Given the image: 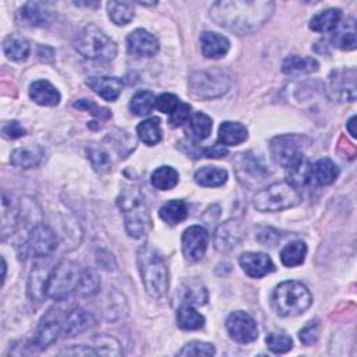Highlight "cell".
Here are the masks:
<instances>
[{"label":"cell","mask_w":357,"mask_h":357,"mask_svg":"<svg viewBox=\"0 0 357 357\" xmlns=\"http://www.w3.org/2000/svg\"><path fill=\"white\" fill-rule=\"evenodd\" d=\"M275 3L269 0H222L211 7V18L216 25L247 35L262 28L272 17Z\"/></svg>","instance_id":"cell-1"},{"label":"cell","mask_w":357,"mask_h":357,"mask_svg":"<svg viewBox=\"0 0 357 357\" xmlns=\"http://www.w3.org/2000/svg\"><path fill=\"white\" fill-rule=\"evenodd\" d=\"M117 205L121 211L128 236L132 238L144 237L149 229L151 218L139 188L132 185L124 187L117 197Z\"/></svg>","instance_id":"cell-2"},{"label":"cell","mask_w":357,"mask_h":357,"mask_svg":"<svg viewBox=\"0 0 357 357\" xmlns=\"http://www.w3.org/2000/svg\"><path fill=\"white\" fill-rule=\"evenodd\" d=\"M271 303L276 314L282 317H296L310 308L312 296L304 283L286 280L275 287Z\"/></svg>","instance_id":"cell-3"},{"label":"cell","mask_w":357,"mask_h":357,"mask_svg":"<svg viewBox=\"0 0 357 357\" xmlns=\"http://www.w3.org/2000/svg\"><path fill=\"white\" fill-rule=\"evenodd\" d=\"M138 269L146 293L153 298H160L167 290V268L163 258L149 245H142L137 255Z\"/></svg>","instance_id":"cell-4"},{"label":"cell","mask_w":357,"mask_h":357,"mask_svg":"<svg viewBox=\"0 0 357 357\" xmlns=\"http://www.w3.org/2000/svg\"><path fill=\"white\" fill-rule=\"evenodd\" d=\"M75 50L89 60L110 61L117 54L116 42L93 24L84 26L74 39Z\"/></svg>","instance_id":"cell-5"},{"label":"cell","mask_w":357,"mask_h":357,"mask_svg":"<svg viewBox=\"0 0 357 357\" xmlns=\"http://www.w3.org/2000/svg\"><path fill=\"white\" fill-rule=\"evenodd\" d=\"M82 275V268L73 261L59 262L52 272L47 275L46 280V297L56 301L66 300L74 291H77Z\"/></svg>","instance_id":"cell-6"},{"label":"cell","mask_w":357,"mask_h":357,"mask_svg":"<svg viewBox=\"0 0 357 357\" xmlns=\"http://www.w3.org/2000/svg\"><path fill=\"white\" fill-rule=\"evenodd\" d=\"M300 201L298 188L287 181H279L258 191L254 197V206L259 212H279L296 206Z\"/></svg>","instance_id":"cell-7"},{"label":"cell","mask_w":357,"mask_h":357,"mask_svg":"<svg viewBox=\"0 0 357 357\" xmlns=\"http://www.w3.org/2000/svg\"><path fill=\"white\" fill-rule=\"evenodd\" d=\"M190 92L199 99H213L225 95L230 85V77L220 70H201L190 75Z\"/></svg>","instance_id":"cell-8"},{"label":"cell","mask_w":357,"mask_h":357,"mask_svg":"<svg viewBox=\"0 0 357 357\" xmlns=\"http://www.w3.org/2000/svg\"><path fill=\"white\" fill-rule=\"evenodd\" d=\"M64 314H61L60 310L50 308L40 319L33 343L38 347V350H43L52 343H54L60 335H63V322Z\"/></svg>","instance_id":"cell-9"},{"label":"cell","mask_w":357,"mask_h":357,"mask_svg":"<svg viewBox=\"0 0 357 357\" xmlns=\"http://www.w3.org/2000/svg\"><path fill=\"white\" fill-rule=\"evenodd\" d=\"M234 167L238 180L247 187H252L264 181L271 173L269 169L251 152L237 155Z\"/></svg>","instance_id":"cell-10"},{"label":"cell","mask_w":357,"mask_h":357,"mask_svg":"<svg viewBox=\"0 0 357 357\" xmlns=\"http://www.w3.org/2000/svg\"><path fill=\"white\" fill-rule=\"evenodd\" d=\"M57 244L59 240L56 233L49 226L39 223L29 229L24 245L35 257H47L56 251Z\"/></svg>","instance_id":"cell-11"},{"label":"cell","mask_w":357,"mask_h":357,"mask_svg":"<svg viewBox=\"0 0 357 357\" xmlns=\"http://www.w3.org/2000/svg\"><path fill=\"white\" fill-rule=\"evenodd\" d=\"M226 329L237 343H251L258 337V326L254 318L244 311H234L226 319Z\"/></svg>","instance_id":"cell-12"},{"label":"cell","mask_w":357,"mask_h":357,"mask_svg":"<svg viewBox=\"0 0 357 357\" xmlns=\"http://www.w3.org/2000/svg\"><path fill=\"white\" fill-rule=\"evenodd\" d=\"M329 92L337 102L356 100V70L339 68L329 75Z\"/></svg>","instance_id":"cell-13"},{"label":"cell","mask_w":357,"mask_h":357,"mask_svg":"<svg viewBox=\"0 0 357 357\" xmlns=\"http://www.w3.org/2000/svg\"><path fill=\"white\" fill-rule=\"evenodd\" d=\"M271 153L275 162L286 169L296 158L303 153L300 138L293 134L275 137L271 141Z\"/></svg>","instance_id":"cell-14"},{"label":"cell","mask_w":357,"mask_h":357,"mask_svg":"<svg viewBox=\"0 0 357 357\" xmlns=\"http://www.w3.org/2000/svg\"><path fill=\"white\" fill-rule=\"evenodd\" d=\"M208 247V233L202 226H190L181 236V248L187 261L202 259Z\"/></svg>","instance_id":"cell-15"},{"label":"cell","mask_w":357,"mask_h":357,"mask_svg":"<svg viewBox=\"0 0 357 357\" xmlns=\"http://www.w3.org/2000/svg\"><path fill=\"white\" fill-rule=\"evenodd\" d=\"M245 230L240 220L229 219L219 225L215 231V247L220 252H227L236 248L244 238Z\"/></svg>","instance_id":"cell-16"},{"label":"cell","mask_w":357,"mask_h":357,"mask_svg":"<svg viewBox=\"0 0 357 357\" xmlns=\"http://www.w3.org/2000/svg\"><path fill=\"white\" fill-rule=\"evenodd\" d=\"M50 4L42 1H28L20 7L17 18L20 24L26 26H45L49 25L53 17Z\"/></svg>","instance_id":"cell-17"},{"label":"cell","mask_w":357,"mask_h":357,"mask_svg":"<svg viewBox=\"0 0 357 357\" xmlns=\"http://www.w3.org/2000/svg\"><path fill=\"white\" fill-rule=\"evenodd\" d=\"M127 49L131 54L138 57H151L159 50V40L151 32L138 28L128 33Z\"/></svg>","instance_id":"cell-18"},{"label":"cell","mask_w":357,"mask_h":357,"mask_svg":"<svg viewBox=\"0 0 357 357\" xmlns=\"http://www.w3.org/2000/svg\"><path fill=\"white\" fill-rule=\"evenodd\" d=\"M238 264L250 278H262L275 271V264L265 252L248 251L243 252L238 258Z\"/></svg>","instance_id":"cell-19"},{"label":"cell","mask_w":357,"mask_h":357,"mask_svg":"<svg viewBox=\"0 0 357 357\" xmlns=\"http://www.w3.org/2000/svg\"><path fill=\"white\" fill-rule=\"evenodd\" d=\"M63 322V336H75L89 329L93 325L95 319L88 311L82 310L81 307H74L64 314Z\"/></svg>","instance_id":"cell-20"},{"label":"cell","mask_w":357,"mask_h":357,"mask_svg":"<svg viewBox=\"0 0 357 357\" xmlns=\"http://www.w3.org/2000/svg\"><path fill=\"white\" fill-rule=\"evenodd\" d=\"M199 42L201 52L206 59H220L229 52L230 47V42L226 36L211 31L202 32L199 36Z\"/></svg>","instance_id":"cell-21"},{"label":"cell","mask_w":357,"mask_h":357,"mask_svg":"<svg viewBox=\"0 0 357 357\" xmlns=\"http://www.w3.org/2000/svg\"><path fill=\"white\" fill-rule=\"evenodd\" d=\"M86 84L95 93L109 102L116 100L123 89V82L117 77H89Z\"/></svg>","instance_id":"cell-22"},{"label":"cell","mask_w":357,"mask_h":357,"mask_svg":"<svg viewBox=\"0 0 357 357\" xmlns=\"http://www.w3.org/2000/svg\"><path fill=\"white\" fill-rule=\"evenodd\" d=\"M332 43L342 50H353L357 46L356 38V20L353 17L346 18L333 29Z\"/></svg>","instance_id":"cell-23"},{"label":"cell","mask_w":357,"mask_h":357,"mask_svg":"<svg viewBox=\"0 0 357 357\" xmlns=\"http://www.w3.org/2000/svg\"><path fill=\"white\" fill-rule=\"evenodd\" d=\"M31 99L40 106H56L60 102V92L46 79H38L29 86Z\"/></svg>","instance_id":"cell-24"},{"label":"cell","mask_w":357,"mask_h":357,"mask_svg":"<svg viewBox=\"0 0 357 357\" xmlns=\"http://www.w3.org/2000/svg\"><path fill=\"white\" fill-rule=\"evenodd\" d=\"M184 130L190 139L195 142L204 141L205 138L209 137L212 131V119L202 112L194 113L191 114L188 121L184 124Z\"/></svg>","instance_id":"cell-25"},{"label":"cell","mask_w":357,"mask_h":357,"mask_svg":"<svg viewBox=\"0 0 357 357\" xmlns=\"http://www.w3.org/2000/svg\"><path fill=\"white\" fill-rule=\"evenodd\" d=\"M286 172H287V183H290L296 188L304 187L311 181V163L304 156V153L296 158L286 167Z\"/></svg>","instance_id":"cell-26"},{"label":"cell","mask_w":357,"mask_h":357,"mask_svg":"<svg viewBox=\"0 0 357 357\" xmlns=\"http://www.w3.org/2000/svg\"><path fill=\"white\" fill-rule=\"evenodd\" d=\"M339 176V167L329 158L318 159L311 165V181L317 185H329Z\"/></svg>","instance_id":"cell-27"},{"label":"cell","mask_w":357,"mask_h":357,"mask_svg":"<svg viewBox=\"0 0 357 357\" xmlns=\"http://www.w3.org/2000/svg\"><path fill=\"white\" fill-rule=\"evenodd\" d=\"M248 138L245 126L237 121H223L219 126V142L223 146H234L243 144Z\"/></svg>","instance_id":"cell-28"},{"label":"cell","mask_w":357,"mask_h":357,"mask_svg":"<svg viewBox=\"0 0 357 357\" xmlns=\"http://www.w3.org/2000/svg\"><path fill=\"white\" fill-rule=\"evenodd\" d=\"M43 158V151L39 146H22L17 148L10 155V162L13 166L20 169H31L40 163Z\"/></svg>","instance_id":"cell-29"},{"label":"cell","mask_w":357,"mask_h":357,"mask_svg":"<svg viewBox=\"0 0 357 357\" xmlns=\"http://www.w3.org/2000/svg\"><path fill=\"white\" fill-rule=\"evenodd\" d=\"M319 68V63L314 57H301V56H289L282 64V71L289 75H301L311 74Z\"/></svg>","instance_id":"cell-30"},{"label":"cell","mask_w":357,"mask_h":357,"mask_svg":"<svg viewBox=\"0 0 357 357\" xmlns=\"http://www.w3.org/2000/svg\"><path fill=\"white\" fill-rule=\"evenodd\" d=\"M29 42L18 33L8 35L3 42V52L4 54L14 61H22L29 54Z\"/></svg>","instance_id":"cell-31"},{"label":"cell","mask_w":357,"mask_h":357,"mask_svg":"<svg viewBox=\"0 0 357 357\" xmlns=\"http://www.w3.org/2000/svg\"><path fill=\"white\" fill-rule=\"evenodd\" d=\"M342 20L340 8H328L315 14L310 21V28L315 32H331Z\"/></svg>","instance_id":"cell-32"},{"label":"cell","mask_w":357,"mask_h":357,"mask_svg":"<svg viewBox=\"0 0 357 357\" xmlns=\"http://www.w3.org/2000/svg\"><path fill=\"white\" fill-rule=\"evenodd\" d=\"M205 324V318L199 314L192 304L183 303L177 310V325L185 331H195L202 328Z\"/></svg>","instance_id":"cell-33"},{"label":"cell","mask_w":357,"mask_h":357,"mask_svg":"<svg viewBox=\"0 0 357 357\" xmlns=\"http://www.w3.org/2000/svg\"><path fill=\"white\" fill-rule=\"evenodd\" d=\"M194 180L201 187H219L226 183L227 172L216 166H205L195 172Z\"/></svg>","instance_id":"cell-34"},{"label":"cell","mask_w":357,"mask_h":357,"mask_svg":"<svg viewBox=\"0 0 357 357\" xmlns=\"http://www.w3.org/2000/svg\"><path fill=\"white\" fill-rule=\"evenodd\" d=\"M188 215L187 204L181 199H170L159 209V216L167 225H177L183 222Z\"/></svg>","instance_id":"cell-35"},{"label":"cell","mask_w":357,"mask_h":357,"mask_svg":"<svg viewBox=\"0 0 357 357\" xmlns=\"http://www.w3.org/2000/svg\"><path fill=\"white\" fill-rule=\"evenodd\" d=\"M307 255V245L301 240H294L286 244L280 251V261L284 266L293 268L301 265Z\"/></svg>","instance_id":"cell-36"},{"label":"cell","mask_w":357,"mask_h":357,"mask_svg":"<svg viewBox=\"0 0 357 357\" xmlns=\"http://www.w3.org/2000/svg\"><path fill=\"white\" fill-rule=\"evenodd\" d=\"M137 134L144 144H146L149 146L156 145L162 139L160 120L158 117H151V119L141 121L137 126Z\"/></svg>","instance_id":"cell-37"},{"label":"cell","mask_w":357,"mask_h":357,"mask_svg":"<svg viewBox=\"0 0 357 357\" xmlns=\"http://www.w3.org/2000/svg\"><path fill=\"white\" fill-rule=\"evenodd\" d=\"M151 183L156 190L167 191L177 185L178 183V173L172 166H160L153 170L151 176Z\"/></svg>","instance_id":"cell-38"},{"label":"cell","mask_w":357,"mask_h":357,"mask_svg":"<svg viewBox=\"0 0 357 357\" xmlns=\"http://www.w3.org/2000/svg\"><path fill=\"white\" fill-rule=\"evenodd\" d=\"M47 275L46 271L40 269V266H36L31 275H29V280H28V296L32 301L40 303L43 297H46V280H47Z\"/></svg>","instance_id":"cell-39"},{"label":"cell","mask_w":357,"mask_h":357,"mask_svg":"<svg viewBox=\"0 0 357 357\" xmlns=\"http://www.w3.org/2000/svg\"><path fill=\"white\" fill-rule=\"evenodd\" d=\"M107 14L116 25H127L134 18V7L130 1H109Z\"/></svg>","instance_id":"cell-40"},{"label":"cell","mask_w":357,"mask_h":357,"mask_svg":"<svg viewBox=\"0 0 357 357\" xmlns=\"http://www.w3.org/2000/svg\"><path fill=\"white\" fill-rule=\"evenodd\" d=\"M155 95L151 91H138L130 100V110L135 116L149 114L155 107Z\"/></svg>","instance_id":"cell-41"},{"label":"cell","mask_w":357,"mask_h":357,"mask_svg":"<svg viewBox=\"0 0 357 357\" xmlns=\"http://www.w3.org/2000/svg\"><path fill=\"white\" fill-rule=\"evenodd\" d=\"M88 158L92 163V166L95 167L96 172L105 173L109 172L112 169L113 165V159L110 156V153L107 151H105L102 146H96V145H91L88 149Z\"/></svg>","instance_id":"cell-42"},{"label":"cell","mask_w":357,"mask_h":357,"mask_svg":"<svg viewBox=\"0 0 357 357\" xmlns=\"http://www.w3.org/2000/svg\"><path fill=\"white\" fill-rule=\"evenodd\" d=\"M1 236L3 240H6L7 236H10L15 226H17V213L13 209L11 202L7 199V195L3 192V198H1Z\"/></svg>","instance_id":"cell-43"},{"label":"cell","mask_w":357,"mask_h":357,"mask_svg":"<svg viewBox=\"0 0 357 357\" xmlns=\"http://www.w3.org/2000/svg\"><path fill=\"white\" fill-rule=\"evenodd\" d=\"M98 290H99V278H98L96 272L91 268L82 269V275H81V280H79L77 293L79 296L88 297V296H93L95 293H98Z\"/></svg>","instance_id":"cell-44"},{"label":"cell","mask_w":357,"mask_h":357,"mask_svg":"<svg viewBox=\"0 0 357 357\" xmlns=\"http://www.w3.org/2000/svg\"><path fill=\"white\" fill-rule=\"evenodd\" d=\"M95 343V351L96 354H103V356H121V349L120 343L109 336V335H98L93 337Z\"/></svg>","instance_id":"cell-45"},{"label":"cell","mask_w":357,"mask_h":357,"mask_svg":"<svg viewBox=\"0 0 357 357\" xmlns=\"http://www.w3.org/2000/svg\"><path fill=\"white\" fill-rule=\"evenodd\" d=\"M266 346L271 351L279 354V353H286L291 349L293 346V340L291 337L284 333V332H271L266 337H265Z\"/></svg>","instance_id":"cell-46"},{"label":"cell","mask_w":357,"mask_h":357,"mask_svg":"<svg viewBox=\"0 0 357 357\" xmlns=\"http://www.w3.org/2000/svg\"><path fill=\"white\" fill-rule=\"evenodd\" d=\"M178 356H213L215 347L211 343L192 340L187 343L178 353Z\"/></svg>","instance_id":"cell-47"},{"label":"cell","mask_w":357,"mask_h":357,"mask_svg":"<svg viewBox=\"0 0 357 357\" xmlns=\"http://www.w3.org/2000/svg\"><path fill=\"white\" fill-rule=\"evenodd\" d=\"M180 99L174 95V93H162L159 95L156 99H155V107L162 112V113H166V114H170L173 113L177 106L180 105Z\"/></svg>","instance_id":"cell-48"},{"label":"cell","mask_w":357,"mask_h":357,"mask_svg":"<svg viewBox=\"0 0 357 357\" xmlns=\"http://www.w3.org/2000/svg\"><path fill=\"white\" fill-rule=\"evenodd\" d=\"M298 337H300L301 343L305 344V346L314 344V343L318 340V337H319V321H318V319L310 321V322L298 332Z\"/></svg>","instance_id":"cell-49"},{"label":"cell","mask_w":357,"mask_h":357,"mask_svg":"<svg viewBox=\"0 0 357 357\" xmlns=\"http://www.w3.org/2000/svg\"><path fill=\"white\" fill-rule=\"evenodd\" d=\"M190 117H191V106L188 103L181 102L177 106V109L173 113H170L169 123L172 127H178V126L185 124Z\"/></svg>","instance_id":"cell-50"},{"label":"cell","mask_w":357,"mask_h":357,"mask_svg":"<svg viewBox=\"0 0 357 357\" xmlns=\"http://www.w3.org/2000/svg\"><path fill=\"white\" fill-rule=\"evenodd\" d=\"M208 300V291L204 286L198 284L197 287L194 286H187L185 289V296L183 303H195V304H205Z\"/></svg>","instance_id":"cell-51"},{"label":"cell","mask_w":357,"mask_h":357,"mask_svg":"<svg viewBox=\"0 0 357 357\" xmlns=\"http://www.w3.org/2000/svg\"><path fill=\"white\" fill-rule=\"evenodd\" d=\"M74 107L82 109V110H89L93 116H98L100 119H107L110 116V112L107 109L100 107V106H98L96 103H93L92 100H88V99H81V100L75 102Z\"/></svg>","instance_id":"cell-52"},{"label":"cell","mask_w":357,"mask_h":357,"mask_svg":"<svg viewBox=\"0 0 357 357\" xmlns=\"http://www.w3.org/2000/svg\"><path fill=\"white\" fill-rule=\"evenodd\" d=\"M1 132L6 138L8 139H15V138H20V137H24L25 135V128L15 120L13 121H6L1 127Z\"/></svg>","instance_id":"cell-53"},{"label":"cell","mask_w":357,"mask_h":357,"mask_svg":"<svg viewBox=\"0 0 357 357\" xmlns=\"http://www.w3.org/2000/svg\"><path fill=\"white\" fill-rule=\"evenodd\" d=\"M64 354H78V356H86V354H96L95 349L84 347V346H75L74 349H67L63 351Z\"/></svg>","instance_id":"cell-54"},{"label":"cell","mask_w":357,"mask_h":357,"mask_svg":"<svg viewBox=\"0 0 357 357\" xmlns=\"http://www.w3.org/2000/svg\"><path fill=\"white\" fill-rule=\"evenodd\" d=\"M347 124V131L350 132L351 137H356V128H354V124H356V116H351L350 120L346 123Z\"/></svg>","instance_id":"cell-55"}]
</instances>
